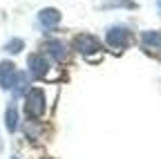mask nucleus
Masks as SVG:
<instances>
[{"instance_id": "nucleus-1", "label": "nucleus", "mask_w": 161, "mask_h": 159, "mask_svg": "<svg viewBox=\"0 0 161 159\" xmlns=\"http://www.w3.org/2000/svg\"><path fill=\"white\" fill-rule=\"evenodd\" d=\"M25 112L31 119L43 116V112H45V92L40 88H31L27 92V96H25Z\"/></svg>"}, {"instance_id": "nucleus-2", "label": "nucleus", "mask_w": 161, "mask_h": 159, "mask_svg": "<svg viewBox=\"0 0 161 159\" xmlns=\"http://www.w3.org/2000/svg\"><path fill=\"white\" fill-rule=\"evenodd\" d=\"M105 41H108V45H110L112 49H123V47H128L130 41H132V31H130L128 27H123V25L112 27V29L108 31V36H105Z\"/></svg>"}, {"instance_id": "nucleus-3", "label": "nucleus", "mask_w": 161, "mask_h": 159, "mask_svg": "<svg viewBox=\"0 0 161 159\" xmlns=\"http://www.w3.org/2000/svg\"><path fill=\"white\" fill-rule=\"evenodd\" d=\"M74 49L80 52V54H85V56H90V54H96L101 49V41L94 34H78L74 38Z\"/></svg>"}, {"instance_id": "nucleus-4", "label": "nucleus", "mask_w": 161, "mask_h": 159, "mask_svg": "<svg viewBox=\"0 0 161 159\" xmlns=\"http://www.w3.org/2000/svg\"><path fill=\"white\" fill-rule=\"evenodd\" d=\"M49 72V63H47V58L43 56V52L40 54H31L29 56V74L36 76V78H43L47 76Z\"/></svg>"}, {"instance_id": "nucleus-5", "label": "nucleus", "mask_w": 161, "mask_h": 159, "mask_svg": "<svg viewBox=\"0 0 161 159\" xmlns=\"http://www.w3.org/2000/svg\"><path fill=\"white\" fill-rule=\"evenodd\" d=\"M14 78H16V65L11 61H3L0 63V88L11 90L14 88Z\"/></svg>"}, {"instance_id": "nucleus-6", "label": "nucleus", "mask_w": 161, "mask_h": 159, "mask_svg": "<svg viewBox=\"0 0 161 159\" xmlns=\"http://www.w3.org/2000/svg\"><path fill=\"white\" fill-rule=\"evenodd\" d=\"M38 20H40V25L43 27H56L58 23H60V11L58 9H54V7H47V9H43L38 14Z\"/></svg>"}, {"instance_id": "nucleus-7", "label": "nucleus", "mask_w": 161, "mask_h": 159, "mask_svg": "<svg viewBox=\"0 0 161 159\" xmlns=\"http://www.w3.org/2000/svg\"><path fill=\"white\" fill-rule=\"evenodd\" d=\"M43 49L49 56H54L56 61H65V56H67V47L60 41H47V43H43Z\"/></svg>"}, {"instance_id": "nucleus-8", "label": "nucleus", "mask_w": 161, "mask_h": 159, "mask_svg": "<svg viewBox=\"0 0 161 159\" xmlns=\"http://www.w3.org/2000/svg\"><path fill=\"white\" fill-rule=\"evenodd\" d=\"M141 43H143L146 47H152V49H161V31L159 29L143 31L141 34Z\"/></svg>"}, {"instance_id": "nucleus-9", "label": "nucleus", "mask_w": 161, "mask_h": 159, "mask_svg": "<svg viewBox=\"0 0 161 159\" xmlns=\"http://www.w3.org/2000/svg\"><path fill=\"white\" fill-rule=\"evenodd\" d=\"M16 94H25L29 90V74L25 72H16V78H14V88H11Z\"/></svg>"}, {"instance_id": "nucleus-10", "label": "nucleus", "mask_w": 161, "mask_h": 159, "mask_svg": "<svg viewBox=\"0 0 161 159\" xmlns=\"http://www.w3.org/2000/svg\"><path fill=\"white\" fill-rule=\"evenodd\" d=\"M5 123H7V130H9V132H16V128H18V110H16L14 103H11V105L7 108V112H5Z\"/></svg>"}, {"instance_id": "nucleus-11", "label": "nucleus", "mask_w": 161, "mask_h": 159, "mask_svg": "<svg viewBox=\"0 0 161 159\" xmlns=\"http://www.w3.org/2000/svg\"><path fill=\"white\" fill-rule=\"evenodd\" d=\"M5 49L9 54H18L20 49H25V41H23V38H11V41L5 45Z\"/></svg>"}, {"instance_id": "nucleus-12", "label": "nucleus", "mask_w": 161, "mask_h": 159, "mask_svg": "<svg viewBox=\"0 0 161 159\" xmlns=\"http://www.w3.org/2000/svg\"><path fill=\"white\" fill-rule=\"evenodd\" d=\"M103 7H105V9H110V7H128V9H134L136 5L132 3V0H108Z\"/></svg>"}, {"instance_id": "nucleus-13", "label": "nucleus", "mask_w": 161, "mask_h": 159, "mask_svg": "<svg viewBox=\"0 0 161 159\" xmlns=\"http://www.w3.org/2000/svg\"><path fill=\"white\" fill-rule=\"evenodd\" d=\"M159 7H161V0H159Z\"/></svg>"}, {"instance_id": "nucleus-14", "label": "nucleus", "mask_w": 161, "mask_h": 159, "mask_svg": "<svg viewBox=\"0 0 161 159\" xmlns=\"http://www.w3.org/2000/svg\"><path fill=\"white\" fill-rule=\"evenodd\" d=\"M11 159H18V157H11Z\"/></svg>"}]
</instances>
